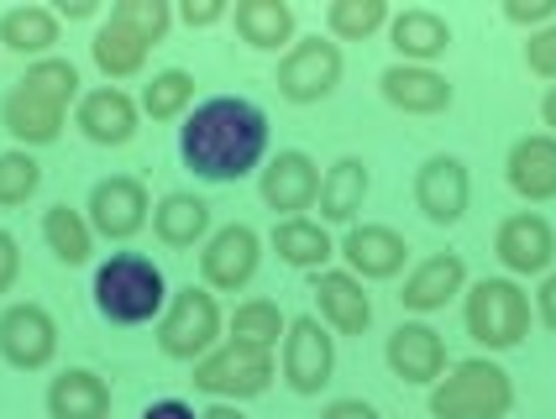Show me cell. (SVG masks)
I'll return each mask as SVG.
<instances>
[{"mask_svg":"<svg viewBox=\"0 0 556 419\" xmlns=\"http://www.w3.org/2000/svg\"><path fill=\"white\" fill-rule=\"evenodd\" d=\"M268 116L242 94H216L200 100L179 126V157L194 179L205 183H237L268 157Z\"/></svg>","mask_w":556,"mask_h":419,"instance_id":"obj_1","label":"cell"},{"mask_svg":"<svg viewBox=\"0 0 556 419\" xmlns=\"http://www.w3.org/2000/svg\"><path fill=\"white\" fill-rule=\"evenodd\" d=\"M94 309L100 320L111 326H148L168 309V283H163V268L142 252H111L100 268H94Z\"/></svg>","mask_w":556,"mask_h":419,"instance_id":"obj_2","label":"cell"},{"mask_svg":"<svg viewBox=\"0 0 556 419\" xmlns=\"http://www.w3.org/2000/svg\"><path fill=\"white\" fill-rule=\"evenodd\" d=\"M515 409V378L494 357L457 361L431 389V419H509Z\"/></svg>","mask_w":556,"mask_h":419,"instance_id":"obj_3","label":"cell"},{"mask_svg":"<svg viewBox=\"0 0 556 419\" xmlns=\"http://www.w3.org/2000/svg\"><path fill=\"white\" fill-rule=\"evenodd\" d=\"M463 326L483 352H515L530 335V294L515 278H478L463 300Z\"/></svg>","mask_w":556,"mask_h":419,"instance_id":"obj_4","label":"cell"},{"mask_svg":"<svg viewBox=\"0 0 556 419\" xmlns=\"http://www.w3.org/2000/svg\"><path fill=\"white\" fill-rule=\"evenodd\" d=\"M220 304L211 289H179V294H168V309L157 315V352L174 361H200L216 352L220 341Z\"/></svg>","mask_w":556,"mask_h":419,"instance_id":"obj_5","label":"cell"},{"mask_svg":"<svg viewBox=\"0 0 556 419\" xmlns=\"http://www.w3.org/2000/svg\"><path fill=\"white\" fill-rule=\"evenodd\" d=\"M346 74V59H341V42L331 37H294V48L278 59L274 85L289 105H320L331 100Z\"/></svg>","mask_w":556,"mask_h":419,"instance_id":"obj_6","label":"cell"},{"mask_svg":"<svg viewBox=\"0 0 556 419\" xmlns=\"http://www.w3.org/2000/svg\"><path fill=\"white\" fill-rule=\"evenodd\" d=\"M194 389L220 398V404H242L257 393L274 389V352H257V346H237L226 341L211 357L194 361Z\"/></svg>","mask_w":556,"mask_h":419,"instance_id":"obj_7","label":"cell"},{"mask_svg":"<svg viewBox=\"0 0 556 419\" xmlns=\"http://www.w3.org/2000/svg\"><path fill=\"white\" fill-rule=\"evenodd\" d=\"M59 357V320L42 304H5L0 309V361L16 372H42Z\"/></svg>","mask_w":556,"mask_h":419,"instance_id":"obj_8","label":"cell"},{"mask_svg":"<svg viewBox=\"0 0 556 419\" xmlns=\"http://www.w3.org/2000/svg\"><path fill=\"white\" fill-rule=\"evenodd\" d=\"M331 372H337V335L315 315L289 320V330H283V383H289V393L315 398L331 383Z\"/></svg>","mask_w":556,"mask_h":419,"instance_id":"obj_9","label":"cell"},{"mask_svg":"<svg viewBox=\"0 0 556 419\" xmlns=\"http://www.w3.org/2000/svg\"><path fill=\"white\" fill-rule=\"evenodd\" d=\"M85 220H90L94 237L105 241H131L148 220H153V200H148V183L131 179V174H111L90 189L85 200Z\"/></svg>","mask_w":556,"mask_h":419,"instance_id":"obj_10","label":"cell"},{"mask_svg":"<svg viewBox=\"0 0 556 419\" xmlns=\"http://www.w3.org/2000/svg\"><path fill=\"white\" fill-rule=\"evenodd\" d=\"M257 268H263V237H257L252 226H242V220L211 231V241L200 246V278H205V289H216V294L248 289L252 278H257Z\"/></svg>","mask_w":556,"mask_h":419,"instance_id":"obj_11","label":"cell"},{"mask_svg":"<svg viewBox=\"0 0 556 419\" xmlns=\"http://www.w3.org/2000/svg\"><path fill=\"white\" fill-rule=\"evenodd\" d=\"M472 205V179H467V163L452 152H435L415 168V210L431 220V226H457Z\"/></svg>","mask_w":556,"mask_h":419,"instance_id":"obj_12","label":"cell"},{"mask_svg":"<svg viewBox=\"0 0 556 419\" xmlns=\"http://www.w3.org/2000/svg\"><path fill=\"white\" fill-rule=\"evenodd\" d=\"M257 194H263V205L274 210L278 220L305 215V210L320 200V168H315V157L300 148L274 152V157L263 163V174H257Z\"/></svg>","mask_w":556,"mask_h":419,"instance_id":"obj_13","label":"cell"},{"mask_svg":"<svg viewBox=\"0 0 556 419\" xmlns=\"http://www.w3.org/2000/svg\"><path fill=\"white\" fill-rule=\"evenodd\" d=\"M383 361H389V372H394L400 383H409V389H435V383L446 378V341H441V330H431L426 320H404V326L389 330Z\"/></svg>","mask_w":556,"mask_h":419,"instance_id":"obj_14","label":"cell"},{"mask_svg":"<svg viewBox=\"0 0 556 419\" xmlns=\"http://www.w3.org/2000/svg\"><path fill=\"white\" fill-rule=\"evenodd\" d=\"M494 252L498 263L515 272V278H535V272H552L556 263V231L546 215H535V210H515V215H504L494 231Z\"/></svg>","mask_w":556,"mask_h":419,"instance_id":"obj_15","label":"cell"},{"mask_svg":"<svg viewBox=\"0 0 556 419\" xmlns=\"http://www.w3.org/2000/svg\"><path fill=\"white\" fill-rule=\"evenodd\" d=\"M63 116H68V105H59L53 94L31 90L22 79L0 94V126L16 148H53L63 137Z\"/></svg>","mask_w":556,"mask_h":419,"instance_id":"obj_16","label":"cell"},{"mask_svg":"<svg viewBox=\"0 0 556 419\" xmlns=\"http://www.w3.org/2000/svg\"><path fill=\"white\" fill-rule=\"evenodd\" d=\"M337 257H346V272H352V278L383 283V278H400L404 272V263H409V241H404L394 226L363 220V226H346Z\"/></svg>","mask_w":556,"mask_h":419,"instance_id":"obj_17","label":"cell"},{"mask_svg":"<svg viewBox=\"0 0 556 419\" xmlns=\"http://www.w3.org/2000/svg\"><path fill=\"white\" fill-rule=\"evenodd\" d=\"M74 126L85 131V142H94V148H126L137 137V126H142V105L122 85H100V90L79 94Z\"/></svg>","mask_w":556,"mask_h":419,"instance_id":"obj_18","label":"cell"},{"mask_svg":"<svg viewBox=\"0 0 556 419\" xmlns=\"http://www.w3.org/2000/svg\"><path fill=\"white\" fill-rule=\"evenodd\" d=\"M378 94L404 111V116H441V111H452V100L457 90L446 85V74H435V68H420V63H389L383 74H378Z\"/></svg>","mask_w":556,"mask_h":419,"instance_id":"obj_19","label":"cell"},{"mask_svg":"<svg viewBox=\"0 0 556 419\" xmlns=\"http://www.w3.org/2000/svg\"><path fill=\"white\" fill-rule=\"evenodd\" d=\"M309 294L320 304V326L326 330H337V335H363V330L372 326V300H368V289H363V278L320 268L315 283H309Z\"/></svg>","mask_w":556,"mask_h":419,"instance_id":"obj_20","label":"cell"},{"mask_svg":"<svg viewBox=\"0 0 556 419\" xmlns=\"http://www.w3.org/2000/svg\"><path fill=\"white\" fill-rule=\"evenodd\" d=\"M504 179L526 205H546L556 200V137L552 131H530L520 137L509 157H504Z\"/></svg>","mask_w":556,"mask_h":419,"instance_id":"obj_21","label":"cell"},{"mask_svg":"<svg viewBox=\"0 0 556 419\" xmlns=\"http://www.w3.org/2000/svg\"><path fill=\"white\" fill-rule=\"evenodd\" d=\"M463 289H467V263L457 252H435V257L409 268V278H404V289H400V304L415 309V315H435V309H446V304L457 300Z\"/></svg>","mask_w":556,"mask_h":419,"instance_id":"obj_22","label":"cell"},{"mask_svg":"<svg viewBox=\"0 0 556 419\" xmlns=\"http://www.w3.org/2000/svg\"><path fill=\"white\" fill-rule=\"evenodd\" d=\"M389 42H394L400 63H420V68H431L435 59H446V48H452V27H446V16L431 11V5H404L400 16H389Z\"/></svg>","mask_w":556,"mask_h":419,"instance_id":"obj_23","label":"cell"},{"mask_svg":"<svg viewBox=\"0 0 556 419\" xmlns=\"http://www.w3.org/2000/svg\"><path fill=\"white\" fill-rule=\"evenodd\" d=\"M48 419H111V383L90 367H63L48 383Z\"/></svg>","mask_w":556,"mask_h":419,"instance_id":"obj_24","label":"cell"},{"mask_svg":"<svg viewBox=\"0 0 556 419\" xmlns=\"http://www.w3.org/2000/svg\"><path fill=\"white\" fill-rule=\"evenodd\" d=\"M268 246L278 252V263H283V268H300V272H320L331 257H337V241H331V231H326L320 220H309V215L274 220Z\"/></svg>","mask_w":556,"mask_h":419,"instance_id":"obj_25","label":"cell"},{"mask_svg":"<svg viewBox=\"0 0 556 419\" xmlns=\"http://www.w3.org/2000/svg\"><path fill=\"white\" fill-rule=\"evenodd\" d=\"M372 189V174L363 157H337L326 174H320V226L331 220V226H357V210L368 200Z\"/></svg>","mask_w":556,"mask_h":419,"instance_id":"obj_26","label":"cell"},{"mask_svg":"<svg viewBox=\"0 0 556 419\" xmlns=\"http://www.w3.org/2000/svg\"><path fill=\"white\" fill-rule=\"evenodd\" d=\"M231 27L257 53H289L294 48V5H283V0H237Z\"/></svg>","mask_w":556,"mask_h":419,"instance_id":"obj_27","label":"cell"},{"mask_svg":"<svg viewBox=\"0 0 556 419\" xmlns=\"http://www.w3.org/2000/svg\"><path fill=\"white\" fill-rule=\"evenodd\" d=\"M153 231H157V241H163V246L189 252V246L211 241V205H205L200 194L174 189V194H163V200L153 205Z\"/></svg>","mask_w":556,"mask_h":419,"instance_id":"obj_28","label":"cell"},{"mask_svg":"<svg viewBox=\"0 0 556 419\" xmlns=\"http://www.w3.org/2000/svg\"><path fill=\"white\" fill-rule=\"evenodd\" d=\"M53 42H59V11L48 5H11L0 11V48L16 53V59H53Z\"/></svg>","mask_w":556,"mask_h":419,"instance_id":"obj_29","label":"cell"},{"mask_svg":"<svg viewBox=\"0 0 556 419\" xmlns=\"http://www.w3.org/2000/svg\"><path fill=\"white\" fill-rule=\"evenodd\" d=\"M90 59H94V68L105 74V79H137L142 68H148V42L137 37V31H126V27H116L111 16L94 27V37H90Z\"/></svg>","mask_w":556,"mask_h":419,"instance_id":"obj_30","label":"cell"},{"mask_svg":"<svg viewBox=\"0 0 556 419\" xmlns=\"http://www.w3.org/2000/svg\"><path fill=\"white\" fill-rule=\"evenodd\" d=\"M42 241H48V252L59 257L63 268H85L94 257V231H90V220H85V210H74V205L42 210Z\"/></svg>","mask_w":556,"mask_h":419,"instance_id":"obj_31","label":"cell"},{"mask_svg":"<svg viewBox=\"0 0 556 419\" xmlns=\"http://www.w3.org/2000/svg\"><path fill=\"white\" fill-rule=\"evenodd\" d=\"M231 341L237 346H257V352H274L278 335L289 330V320H283V309H278L274 300H242L237 309H231Z\"/></svg>","mask_w":556,"mask_h":419,"instance_id":"obj_32","label":"cell"},{"mask_svg":"<svg viewBox=\"0 0 556 419\" xmlns=\"http://www.w3.org/2000/svg\"><path fill=\"white\" fill-rule=\"evenodd\" d=\"M389 0H331L326 5V27L331 42H368L372 31L389 27Z\"/></svg>","mask_w":556,"mask_h":419,"instance_id":"obj_33","label":"cell"},{"mask_svg":"<svg viewBox=\"0 0 556 419\" xmlns=\"http://www.w3.org/2000/svg\"><path fill=\"white\" fill-rule=\"evenodd\" d=\"M194 111V74L185 68H163L148 79V90H142V116L153 120H179Z\"/></svg>","mask_w":556,"mask_h":419,"instance_id":"obj_34","label":"cell"},{"mask_svg":"<svg viewBox=\"0 0 556 419\" xmlns=\"http://www.w3.org/2000/svg\"><path fill=\"white\" fill-rule=\"evenodd\" d=\"M37 189H42V163H37L27 148L0 152V210L27 205Z\"/></svg>","mask_w":556,"mask_h":419,"instance_id":"obj_35","label":"cell"},{"mask_svg":"<svg viewBox=\"0 0 556 419\" xmlns=\"http://www.w3.org/2000/svg\"><path fill=\"white\" fill-rule=\"evenodd\" d=\"M111 22L126 31H137V37L153 48V42H163L168 27H174V5H168V0H116V5H111Z\"/></svg>","mask_w":556,"mask_h":419,"instance_id":"obj_36","label":"cell"},{"mask_svg":"<svg viewBox=\"0 0 556 419\" xmlns=\"http://www.w3.org/2000/svg\"><path fill=\"white\" fill-rule=\"evenodd\" d=\"M22 85H31V90H42V94H53L59 105H68V100H79V68L68 59H37L27 63V74H22Z\"/></svg>","mask_w":556,"mask_h":419,"instance_id":"obj_37","label":"cell"},{"mask_svg":"<svg viewBox=\"0 0 556 419\" xmlns=\"http://www.w3.org/2000/svg\"><path fill=\"white\" fill-rule=\"evenodd\" d=\"M504 22H509V27H526V31L552 27L556 0H504Z\"/></svg>","mask_w":556,"mask_h":419,"instance_id":"obj_38","label":"cell"},{"mask_svg":"<svg viewBox=\"0 0 556 419\" xmlns=\"http://www.w3.org/2000/svg\"><path fill=\"white\" fill-rule=\"evenodd\" d=\"M174 22H185L189 31H205V27L231 22V5H226V0H185V5L174 11Z\"/></svg>","mask_w":556,"mask_h":419,"instance_id":"obj_39","label":"cell"},{"mask_svg":"<svg viewBox=\"0 0 556 419\" xmlns=\"http://www.w3.org/2000/svg\"><path fill=\"white\" fill-rule=\"evenodd\" d=\"M526 63H530V74H541V79H552L556 85V22L552 27H541V31H530Z\"/></svg>","mask_w":556,"mask_h":419,"instance_id":"obj_40","label":"cell"},{"mask_svg":"<svg viewBox=\"0 0 556 419\" xmlns=\"http://www.w3.org/2000/svg\"><path fill=\"white\" fill-rule=\"evenodd\" d=\"M16 278H22V246L11 231H0V294H11Z\"/></svg>","mask_w":556,"mask_h":419,"instance_id":"obj_41","label":"cell"},{"mask_svg":"<svg viewBox=\"0 0 556 419\" xmlns=\"http://www.w3.org/2000/svg\"><path fill=\"white\" fill-rule=\"evenodd\" d=\"M320 419H383V415H378V404H368V398H331L320 409Z\"/></svg>","mask_w":556,"mask_h":419,"instance_id":"obj_42","label":"cell"},{"mask_svg":"<svg viewBox=\"0 0 556 419\" xmlns=\"http://www.w3.org/2000/svg\"><path fill=\"white\" fill-rule=\"evenodd\" d=\"M535 315H541V326L556 330V268L541 278V289H535Z\"/></svg>","mask_w":556,"mask_h":419,"instance_id":"obj_43","label":"cell"},{"mask_svg":"<svg viewBox=\"0 0 556 419\" xmlns=\"http://www.w3.org/2000/svg\"><path fill=\"white\" fill-rule=\"evenodd\" d=\"M142 419H200V415L189 409L185 398H157V404H148V409H142Z\"/></svg>","mask_w":556,"mask_h":419,"instance_id":"obj_44","label":"cell"},{"mask_svg":"<svg viewBox=\"0 0 556 419\" xmlns=\"http://www.w3.org/2000/svg\"><path fill=\"white\" fill-rule=\"evenodd\" d=\"M90 16H100L94 0H63L59 5V22H90Z\"/></svg>","mask_w":556,"mask_h":419,"instance_id":"obj_45","label":"cell"},{"mask_svg":"<svg viewBox=\"0 0 556 419\" xmlns=\"http://www.w3.org/2000/svg\"><path fill=\"white\" fill-rule=\"evenodd\" d=\"M541 120L552 126V137H556V85L546 90V100H541Z\"/></svg>","mask_w":556,"mask_h":419,"instance_id":"obj_46","label":"cell"},{"mask_svg":"<svg viewBox=\"0 0 556 419\" xmlns=\"http://www.w3.org/2000/svg\"><path fill=\"white\" fill-rule=\"evenodd\" d=\"M200 419H248V415H242L237 404H216V409H205V415H200Z\"/></svg>","mask_w":556,"mask_h":419,"instance_id":"obj_47","label":"cell"}]
</instances>
